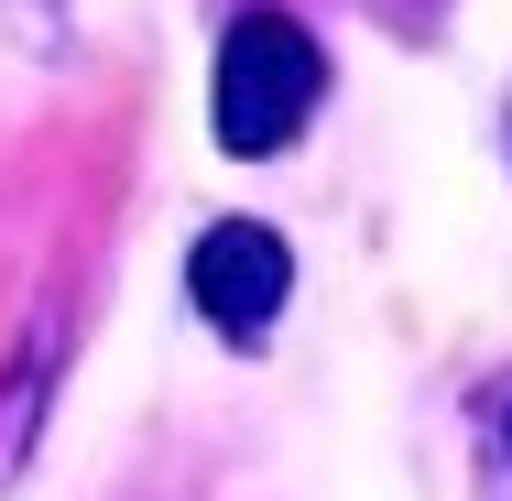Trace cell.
<instances>
[{
  "label": "cell",
  "instance_id": "6da1fadb",
  "mask_svg": "<svg viewBox=\"0 0 512 501\" xmlns=\"http://www.w3.org/2000/svg\"><path fill=\"white\" fill-rule=\"evenodd\" d=\"M327 99V55L295 11H240L218 44V142L229 153H284Z\"/></svg>",
  "mask_w": 512,
  "mask_h": 501
},
{
  "label": "cell",
  "instance_id": "3957f363",
  "mask_svg": "<svg viewBox=\"0 0 512 501\" xmlns=\"http://www.w3.org/2000/svg\"><path fill=\"white\" fill-rule=\"evenodd\" d=\"M44 371H55V327L22 349V371H11V425H0V480L22 469V447H33V414H44Z\"/></svg>",
  "mask_w": 512,
  "mask_h": 501
},
{
  "label": "cell",
  "instance_id": "7a4b0ae2",
  "mask_svg": "<svg viewBox=\"0 0 512 501\" xmlns=\"http://www.w3.org/2000/svg\"><path fill=\"white\" fill-rule=\"evenodd\" d=\"M186 295H197V316L218 327V338H273V316H284V295H295V251L262 229V218H218L197 251H186Z\"/></svg>",
  "mask_w": 512,
  "mask_h": 501
},
{
  "label": "cell",
  "instance_id": "277c9868",
  "mask_svg": "<svg viewBox=\"0 0 512 501\" xmlns=\"http://www.w3.org/2000/svg\"><path fill=\"white\" fill-rule=\"evenodd\" d=\"M502 436H512V414H502Z\"/></svg>",
  "mask_w": 512,
  "mask_h": 501
}]
</instances>
